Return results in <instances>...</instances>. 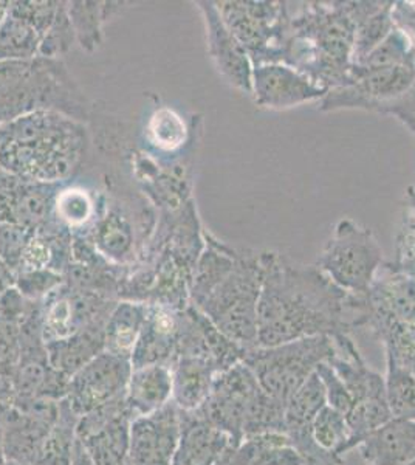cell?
Returning a JSON list of instances; mask_svg holds the SVG:
<instances>
[{"mask_svg": "<svg viewBox=\"0 0 415 465\" xmlns=\"http://www.w3.org/2000/svg\"><path fill=\"white\" fill-rule=\"evenodd\" d=\"M262 264L258 346L364 329V296L335 286L315 264H301L273 250H262Z\"/></svg>", "mask_w": 415, "mask_h": 465, "instance_id": "1", "label": "cell"}, {"mask_svg": "<svg viewBox=\"0 0 415 465\" xmlns=\"http://www.w3.org/2000/svg\"><path fill=\"white\" fill-rule=\"evenodd\" d=\"M262 281V250L237 249L205 232V249L191 284V306L241 348H258Z\"/></svg>", "mask_w": 415, "mask_h": 465, "instance_id": "2", "label": "cell"}, {"mask_svg": "<svg viewBox=\"0 0 415 465\" xmlns=\"http://www.w3.org/2000/svg\"><path fill=\"white\" fill-rule=\"evenodd\" d=\"M366 2H287V27L278 63L322 89L344 84L352 69L358 24L379 8Z\"/></svg>", "mask_w": 415, "mask_h": 465, "instance_id": "3", "label": "cell"}, {"mask_svg": "<svg viewBox=\"0 0 415 465\" xmlns=\"http://www.w3.org/2000/svg\"><path fill=\"white\" fill-rule=\"evenodd\" d=\"M84 123L61 112L37 111L0 124V171L30 183L63 185L89 153Z\"/></svg>", "mask_w": 415, "mask_h": 465, "instance_id": "4", "label": "cell"}, {"mask_svg": "<svg viewBox=\"0 0 415 465\" xmlns=\"http://www.w3.org/2000/svg\"><path fill=\"white\" fill-rule=\"evenodd\" d=\"M194 412L223 431L232 447L250 436L285 431L284 403L263 391L243 361L217 374L206 402Z\"/></svg>", "mask_w": 415, "mask_h": 465, "instance_id": "5", "label": "cell"}, {"mask_svg": "<svg viewBox=\"0 0 415 465\" xmlns=\"http://www.w3.org/2000/svg\"><path fill=\"white\" fill-rule=\"evenodd\" d=\"M37 111L61 112L84 123L87 101L59 59L19 61L0 80V124Z\"/></svg>", "mask_w": 415, "mask_h": 465, "instance_id": "6", "label": "cell"}, {"mask_svg": "<svg viewBox=\"0 0 415 465\" xmlns=\"http://www.w3.org/2000/svg\"><path fill=\"white\" fill-rule=\"evenodd\" d=\"M364 329L383 344L386 361L415 368V278L386 262L364 293Z\"/></svg>", "mask_w": 415, "mask_h": 465, "instance_id": "7", "label": "cell"}, {"mask_svg": "<svg viewBox=\"0 0 415 465\" xmlns=\"http://www.w3.org/2000/svg\"><path fill=\"white\" fill-rule=\"evenodd\" d=\"M384 264L377 236L351 217L335 223L315 262L335 286L353 295H364Z\"/></svg>", "mask_w": 415, "mask_h": 465, "instance_id": "8", "label": "cell"}, {"mask_svg": "<svg viewBox=\"0 0 415 465\" xmlns=\"http://www.w3.org/2000/svg\"><path fill=\"white\" fill-rule=\"evenodd\" d=\"M333 354L335 344L331 337H313L250 349L243 363L252 371L263 391L285 405L315 374L318 366L329 361Z\"/></svg>", "mask_w": 415, "mask_h": 465, "instance_id": "9", "label": "cell"}, {"mask_svg": "<svg viewBox=\"0 0 415 465\" xmlns=\"http://www.w3.org/2000/svg\"><path fill=\"white\" fill-rule=\"evenodd\" d=\"M415 98V65H352L346 83L327 90L322 112L366 111L390 115Z\"/></svg>", "mask_w": 415, "mask_h": 465, "instance_id": "10", "label": "cell"}, {"mask_svg": "<svg viewBox=\"0 0 415 465\" xmlns=\"http://www.w3.org/2000/svg\"><path fill=\"white\" fill-rule=\"evenodd\" d=\"M216 6L226 27L247 48L252 65L278 63L287 27V2L222 0Z\"/></svg>", "mask_w": 415, "mask_h": 465, "instance_id": "11", "label": "cell"}, {"mask_svg": "<svg viewBox=\"0 0 415 465\" xmlns=\"http://www.w3.org/2000/svg\"><path fill=\"white\" fill-rule=\"evenodd\" d=\"M131 360L101 352L70 377L65 401L78 418L126 396Z\"/></svg>", "mask_w": 415, "mask_h": 465, "instance_id": "12", "label": "cell"}, {"mask_svg": "<svg viewBox=\"0 0 415 465\" xmlns=\"http://www.w3.org/2000/svg\"><path fill=\"white\" fill-rule=\"evenodd\" d=\"M131 414L124 397L79 418L76 438L95 465H126L131 442Z\"/></svg>", "mask_w": 415, "mask_h": 465, "instance_id": "13", "label": "cell"}, {"mask_svg": "<svg viewBox=\"0 0 415 465\" xmlns=\"http://www.w3.org/2000/svg\"><path fill=\"white\" fill-rule=\"evenodd\" d=\"M327 90L282 63L258 64L252 67V98L263 111H289L321 103Z\"/></svg>", "mask_w": 415, "mask_h": 465, "instance_id": "14", "label": "cell"}, {"mask_svg": "<svg viewBox=\"0 0 415 465\" xmlns=\"http://www.w3.org/2000/svg\"><path fill=\"white\" fill-rule=\"evenodd\" d=\"M205 24L206 48L211 61L226 84L241 94L252 95V56L241 41L226 27L217 10L216 2H195Z\"/></svg>", "mask_w": 415, "mask_h": 465, "instance_id": "15", "label": "cell"}, {"mask_svg": "<svg viewBox=\"0 0 415 465\" xmlns=\"http://www.w3.org/2000/svg\"><path fill=\"white\" fill-rule=\"evenodd\" d=\"M180 410L175 403L133 419L126 465H171L179 445Z\"/></svg>", "mask_w": 415, "mask_h": 465, "instance_id": "16", "label": "cell"}, {"mask_svg": "<svg viewBox=\"0 0 415 465\" xmlns=\"http://www.w3.org/2000/svg\"><path fill=\"white\" fill-rule=\"evenodd\" d=\"M182 312L183 311L149 304L146 322L131 355L132 370H140L144 366L173 365L179 349Z\"/></svg>", "mask_w": 415, "mask_h": 465, "instance_id": "17", "label": "cell"}, {"mask_svg": "<svg viewBox=\"0 0 415 465\" xmlns=\"http://www.w3.org/2000/svg\"><path fill=\"white\" fill-rule=\"evenodd\" d=\"M180 423L179 445L171 465H216L232 449L230 438L197 412L180 411Z\"/></svg>", "mask_w": 415, "mask_h": 465, "instance_id": "18", "label": "cell"}, {"mask_svg": "<svg viewBox=\"0 0 415 465\" xmlns=\"http://www.w3.org/2000/svg\"><path fill=\"white\" fill-rule=\"evenodd\" d=\"M366 465H406L415 460V420L392 418L357 447Z\"/></svg>", "mask_w": 415, "mask_h": 465, "instance_id": "19", "label": "cell"}, {"mask_svg": "<svg viewBox=\"0 0 415 465\" xmlns=\"http://www.w3.org/2000/svg\"><path fill=\"white\" fill-rule=\"evenodd\" d=\"M173 371V402L180 411L199 410L212 390L216 381V366L210 360L194 355H177L171 365Z\"/></svg>", "mask_w": 415, "mask_h": 465, "instance_id": "20", "label": "cell"}, {"mask_svg": "<svg viewBox=\"0 0 415 465\" xmlns=\"http://www.w3.org/2000/svg\"><path fill=\"white\" fill-rule=\"evenodd\" d=\"M173 402V371L168 365L144 366L132 370L124 403L133 419L153 414Z\"/></svg>", "mask_w": 415, "mask_h": 465, "instance_id": "21", "label": "cell"}, {"mask_svg": "<svg viewBox=\"0 0 415 465\" xmlns=\"http://www.w3.org/2000/svg\"><path fill=\"white\" fill-rule=\"evenodd\" d=\"M107 320L94 322L72 337L45 344L48 361L53 370L72 377L76 371L87 365L90 360L104 352V329Z\"/></svg>", "mask_w": 415, "mask_h": 465, "instance_id": "22", "label": "cell"}, {"mask_svg": "<svg viewBox=\"0 0 415 465\" xmlns=\"http://www.w3.org/2000/svg\"><path fill=\"white\" fill-rule=\"evenodd\" d=\"M226 465H304L285 433H262L243 439L223 456Z\"/></svg>", "mask_w": 415, "mask_h": 465, "instance_id": "23", "label": "cell"}, {"mask_svg": "<svg viewBox=\"0 0 415 465\" xmlns=\"http://www.w3.org/2000/svg\"><path fill=\"white\" fill-rule=\"evenodd\" d=\"M90 227V242L95 245L96 252L109 261L123 264L133 260V227L126 214L112 208L101 214Z\"/></svg>", "mask_w": 415, "mask_h": 465, "instance_id": "24", "label": "cell"}, {"mask_svg": "<svg viewBox=\"0 0 415 465\" xmlns=\"http://www.w3.org/2000/svg\"><path fill=\"white\" fill-rule=\"evenodd\" d=\"M147 312L149 304L144 302L126 300L116 302L105 322L104 351L131 360L133 348L146 322Z\"/></svg>", "mask_w": 415, "mask_h": 465, "instance_id": "25", "label": "cell"}, {"mask_svg": "<svg viewBox=\"0 0 415 465\" xmlns=\"http://www.w3.org/2000/svg\"><path fill=\"white\" fill-rule=\"evenodd\" d=\"M124 2H67L74 36L85 52H95L103 43V25L122 11Z\"/></svg>", "mask_w": 415, "mask_h": 465, "instance_id": "26", "label": "cell"}, {"mask_svg": "<svg viewBox=\"0 0 415 465\" xmlns=\"http://www.w3.org/2000/svg\"><path fill=\"white\" fill-rule=\"evenodd\" d=\"M146 140L160 153H179L190 142V126L183 116L171 107H158L147 120Z\"/></svg>", "mask_w": 415, "mask_h": 465, "instance_id": "27", "label": "cell"}, {"mask_svg": "<svg viewBox=\"0 0 415 465\" xmlns=\"http://www.w3.org/2000/svg\"><path fill=\"white\" fill-rule=\"evenodd\" d=\"M326 405L324 386L315 372L293 396L290 397L289 402L285 403L284 433L311 430L316 414Z\"/></svg>", "mask_w": 415, "mask_h": 465, "instance_id": "28", "label": "cell"}, {"mask_svg": "<svg viewBox=\"0 0 415 465\" xmlns=\"http://www.w3.org/2000/svg\"><path fill=\"white\" fill-rule=\"evenodd\" d=\"M53 213L54 219L64 227L69 228L70 232L84 230L98 217L95 197L79 186L59 190L54 199Z\"/></svg>", "mask_w": 415, "mask_h": 465, "instance_id": "29", "label": "cell"}, {"mask_svg": "<svg viewBox=\"0 0 415 465\" xmlns=\"http://www.w3.org/2000/svg\"><path fill=\"white\" fill-rule=\"evenodd\" d=\"M392 4L394 2L381 0L379 8L358 24L355 43H353V64L366 58L373 48L379 47L380 44L383 43L394 30Z\"/></svg>", "mask_w": 415, "mask_h": 465, "instance_id": "30", "label": "cell"}, {"mask_svg": "<svg viewBox=\"0 0 415 465\" xmlns=\"http://www.w3.org/2000/svg\"><path fill=\"white\" fill-rule=\"evenodd\" d=\"M41 36L25 22L8 15L0 28V61H26L36 58Z\"/></svg>", "mask_w": 415, "mask_h": 465, "instance_id": "31", "label": "cell"}, {"mask_svg": "<svg viewBox=\"0 0 415 465\" xmlns=\"http://www.w3.org/2000/svg\"><path fill=\"white\" fill-rule=\"evenodd\" d=\"M384 383L392 418L415 420V374L386 361Z\"/></svg>", "mask_w": 415, "mask_h": 465, "instance_id": "32", "label": "cell"}, {"mask_svg": "<svg viewBox=\"0 0 415 465\" xmlns=\"http://www.w3.org/2000/svg\"><path fill=\"white\" fill-rule=\"evenodd\" d=\"M311 438L320 449L342 458L346 455L349 442L346 416L335 408L326 405L316 414L315 420L311 423Z\"/></svg>", "mask_w": 415, "mask_h": 465, "instance_id": "33", "label": "cell"}, {"mask_svg": "<svg viewBox=\"0 0 415 465\" xmlns=\"http://www.w3.org/2000/svg\"><path fill=\"white\" fill-rule=\"evenodd\" d=\"M395 269L415 278V188L406 190L403 219L395 238Z\"/></svg>", "mask_w": 415, "mask_h": 465, "instance_id": "34", "label": "cell"}, {"mask_svg": "<svg viewBox=\"0 0 415 465\" xmlns=\"http://www.w3.org/2000/svg\"><path fill=\"white\" fill-rule=\"evenodd\" d=\"M76 41L74 25L67 13V2L59 4L58 13L39 44L37 56L47 59H59L67 54Z\"/></svg>", "mask_w": 415, "mask_h": 465, "instance_id": "35", "label": "cell"}, {"mask_svg": "<svg viewBox=\"0 0 415 465\" xmlns=\"http://www.w3.org/2000/svg\"><path fill=\"white\" fill-rule=\"evenodd\" d=\"M64 276L54 270H33L16 273V287L19 293L30 302H43L45 296L63 286Z\"/></svg>", "mask_w": 415, "mask_h": 465, "instance_id": "36", "label": "cell"}, {"mask_svg": "<svg viewBox=\"0 0 415 465\" xmlns=\"http://www.w3.org/2000/svg\"><path fill=\"white\" fill-rule=\"evenodd\" d=\"M61 2H11L10 15L25 22L43 39L58 13Z\"/></svg>", "mask_w": 415, "mask_h": 465, "instance_id": "37", "label": "cell"}, {"mask_svg": "<svg viewBox=\"0 0 415 465\" xmlns=\"http://www.w3.org/2000/svg\"><path fill=\"white\" fill-rule=\"evenodd\" d=\"M316 374L320 377L321 383L324 386L326 392L327 405L335 408L337 411L342 412L346 416L347 412L352 408V397L347 391L346 385L342 383L335 370L331 368L329 361H324L318 366Z\"/></svg>", "mask_w": 415, "mask_h": 465, "instance_id": "38", "label": "cell"}, {"mask_svg": "<svg viewBox=\"0 0 415 465\" xmlns=\"http://www.w3.org/2000/svg\"><path fill=\"white\" fill-rule=\"evenodd\" d=\"M392 22L415 54V0H399L392 4Z\"/></svg>", "mask_w": 415, "mask_h": 465, "instance_id": "39", "label": "cell"}, {"mask_svg": "<svg viewBox=\"0 0 415 465\" xmlns=\"http://www.w3.org/2000/svg\"><path fill=\"white\" fill-rule=\"evenodd\" d=\"M16 282V273L5 264V261L0 258V298L15 287Z\"/></svg>", "mask_w": 415, "mask_h": 465, "instance_id": "40", "label": "cell"}, {"mask_svg": "<svg viewBox=\"0 0 415 465\" xmlns=\"http://www.w3.org/2000/svg\"><path fill=\"white\" fill-rule=\"evenodd\" d=\"M72 465H95L89 453H87V450L84 449V445L81 444V440L78 438L74 440Z\"/></svg>", "mask_w": 415, "mask_h": 465, "instance_id": "41", "label": "cell"}, {"mask_svg": "<svg viewBox=\"0 0 415 465\" xmlns=\"http://www.w3.org/2000/svg\"><path fill=\"white\" fill-rule=\"evenodd\" d=\"M2 410L4 405L0 402V465L6 464L5 447H4V423H2Z\"/></svg>", "mask_w": 415, "mask_h": 465, "instance_id": "42", "label": "cell"}, {"mask_svg": "<svg viewBox=\"0 0 415 465\" xmlns=\"http://www.w3.org/2000/svg\"><path fill=\"white\" fill-rule=\"evenodd\" d=\"M28 61V59H26ZM19 61H0V80L16 67Z\"/></svg>", "mask_w": 415, "mask_h": 465, "instance_id": "43", "label": "cell"}, {"mask_svg": "<svg viewBox=\"0 0 415 465\" xmlns=\"http://www.w3.org/2000/svg\"><path fill=\"white\" fill-rule=\"evenodd\" d=\"M11 2H0V28L5 24L6 17L10 15Z\"/></svg>", "mask_w": 415, "mask_h": 465, "instance_id": "44", "label": "cell"}, {"mask_svg": "<svg viewBox=\"0 0 415 465\" xmlns=\"http://www.w3.org/2000/svg\"><path fill=\"white\" fill-rule=\"evenodd\" d=\"M225 455H226V453H225ZM216 465H226L225 460H223V458H222V460H219V462H217Z\"/></svg>", "mask_w": 415, "mask_h": 465, "instance_id": "45", "label": "cell"}, {"mask_svg": "<svg viewBox=\"0 0 415 465\" xmlns=\"http://www.w3.org/2000/svg\"><path fill=\"white\" fill-rule=\"evenodd\" d=\"M406 465H415V460H412V462H410V464H406Z\"/></svg>", "mask_w": 415, "mask_h": 465, "instance_id": "46", "label": "cell"}, {"mask_svg": "<svg viewBox=\"0 0 415 465\" xmlns=\"http://www.w3.org/2000/svg\"><path fill=\"white\" fill-rule=\"evenodd\" d=\"M410 372H412V374H415V368L414 370L410 371Z\"/></svg>", "mask_w": 415, "mask_h": 465, "instance_id": "47", "label": "cell"}]
</instances>
